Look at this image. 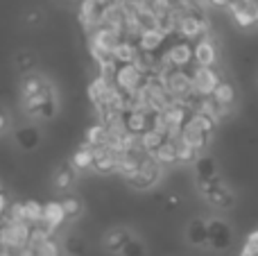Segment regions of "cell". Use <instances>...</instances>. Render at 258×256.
<instances>
[{"instance_id":"24","label":"cell","mask_w":258,"mask_h":256,"mask_svg":"<svg viewBox=\"0 0 258 256\" xmlns=\"http://www.w3.org/2000/svg\"><path fill=\"white\" fill-rule=\"evenodd\" d=\"M152 157H154V161L161 163L163 168L165 166H174V163H177V154H174V141L172 139H165L163 145H161V148L156 150Z\"/></svg>"},{"instance_id":"14","label":"cell","mask_w":258,"mask_h":256,"mask_svg":"<svg viewBox=\"0 0 258 256\" xmlns=\"http://www.w3.org/2000/svg\"><path fill=\"white\" fill-rule=\"evenodd\" d=\"M80 23L82 27L86 30V34L89 32H93L95 27H100V21H102V7H100L95 0H82L80 5Z\"/></svg>"},{"instance_id":"41","label":"cell","mask_w":258,"mask_h":256,"mask_svg":"<svg viewBox=\"0 0 258 256\" xmlns=\"http://www.w3.org/2000/svg\"><path fill=\"white\" fill-rule=\"evenodd\" d=\"M0 190H3V184H0Z\"/></svg>"},{"instance_id":"30","label":"cell","mask_w":258,"mask_h":256,"mask_svg":"<svg viewBox=\"0 0 258 256\" xmlns=\"http://www.w3.org/2000/svg\"><path fill=\"white\" fill-rule=\"evenodd\" d=\"M118 254L120 256H147V247L141 238H129Z\"/></svg>"},{"instance_id":"8","label":"cell","mask_w":258,"mask_h":256,"mask_svg":"<svg viewBox=\"0 0 258 256\" xmlns=\"http://www.w3.org/2000/svg\"><path fill=\"white\" fill-rule=\"evenodd\" d=\"M229 14L236 21V25L240 27H254L258 25V5L256 3H247V0H233L229 5Z\"/></svg>"},{"instance_id":"11","label":"cell","mask_w":258,"mask_h":256,"mask_svg":"<svg viewBox=\"0 0 258 256\" xmlns=\"http://www.w3.org/2000/svg\"><path fill=\"white\" fill-rule=\"evenodd\" d=\"M188 116H190V111H188V109H183V107H179V104H172L170 109L161 111L165 132H168V139H177L179 132H181V127H183V122L188 120Z\"/></svg>"},{"instance_id":"10","label":"cell","mask_w":258,"mask_h":256,"mask_svg":"<svg viewBox=\"0 0 258 256\" xmlns=\"http://www.w3.org/2000/svg\"><path fill=\"white\" fill-rule=\"evenodd\" d=\"M156 111H122V125H125L127 134L141 136L143 132L152 130V120H154Z\"/></svg>"},{"instance_id":"12","label":"cell","mask_w":258,"mask_h":256,"mask_svg":"<svg viewBox=\"0 0 258 256\" xmlns=\"http://www.w3.org/2000/svg\"><path fill=\"white\" fill-rule=\"evenodd\" d=\"M116 163H118V152L111 148H93V170L98 175H113L116 172Z\"/></svg>"},{"instance_id":"6","label":"cell","mask_w":258,"mask_h":256,"mask_svg":"<svg viewBox=\"0 0 258 256\" xmlns=\"http://www.w3.org/2000/svg\"><path fill=\"white\" fill-rule=\"evenodd\" d=\"M147 82V75L141 73L134 63H118L116 75H113V84L122 93H134V91L143 89Z\"/></svg>"},{"instance_id":"25","label":"cell","mask_w":258,"mask_h":256,"mask_svg":"<svg viewBox=\"0 0 258 256\" xmlns=\"http://www.w3.org/2000/svg\"><path fill=\"white\" fill-rule=\"evenodd\" d=\"M41 216H43V204L41 202H36V200H25V202H23V220L30 227L39 225Z\"/></svg>"},{"instance_id":"38","label":"cell","mask_w":258,"mask_h":256,"mask_svg":"<svg viewBox=\"0 0 258 256\" xmlns=\"http://www.w3.org/2000/svg\"><path fill=\"white\" fill-rule=\"evenodd\" d=\"M5 127H7V118H5V113H0V132H5Z\"/></svg>"},{"instance_id":"18","label":"cell","mask_w":258,"mask_h":256,"mask_svg":"<svg viewBox=\"0 0 258 256\" xmlns=\"http://www.w3.org/2000/svg\"><path fill=\"white\" fill-rule=\"evenodd\" d=\"M186 240L192 247H206L209 234H206V218H192L186 225Z\"/></svg>"},{"instance_id":"5","label":"cell","mask_w":258,"mask_h":256,"mask_svg":"<svg viewBox=\"0 0 258 256\" xmlns=\"http://www.w3.org/2000/svg\"><path fill=\"white\" fill-rule=\"evenodd\" d=\"M206 234H209V247L213 252H227L233 245V229L220 218H211L206 220Z\"/></svg>"},{"instance_id":"7","label":"cell","mask_w":258,"mask_h":256,"mask_svg":"<svg viewBox=\"0 0 258 256\" xmlns=\"http://www.w3.org/2000/svg\"><path fill=\"white\" fill-rule=\"evenodd\" d=\"M161 54H165V59L170 61L172 68H181V71H188V66L192 63V43L190 41L177 39L172 43L165 41V45L159 50Z\"/></svg>"},{"instance_id":"1","label":"cell","mask_w":258,"mask_h":256,"mask_svg":"<svg viewBox=\"0 0 258 256\" xmlns=\"http://www.w3.org/2000/svg\"><path fill=\"white\" fill-rule=\"evenodd\" d=\"M197 190H200V195L206 200V204L218 209V211H229V209L236 207V195L224 184L220 175L211 177V179H206V181H197Z\"/></svg>"},{"instance_id":"31","label":"cell","mask_w":258,"mask_h":256,"mask_svg":"<svg viewBox=\"0 0 258 256\" xmlns=\"http://www.w3.org/2000/svg\"><path fill=\"white\" fill-rule=\"evenodd\" d=\"M63 247H66V254H71V256H84V252H86L84 238H82V236H77V234L68 236L66 243H63Z\"/></svg>"},{"instance_id":"27","label":"cell","mask_w":258,"mask_h":256,"mask_svg":"<svg viewBox=\"0 0 258 256\" xmlns=\"http://www.w3.org/2000/svg\"><path fill=\"white\" fill-rule=\"evenodd\" d=\"M174 141V154H177V163H195V159L200 157V152H195V150L190 148V145H186L181 139H172Z\"/></svg>"},{"instance_id":"37","label":"cell","mask_w":258,"mask_h":256,"mask_svg":"<svg viewBox=\"0 0 258 256\" xmlns=\"http://www.w3.org/2000/svg\"><path fill=\"white\" fill-rule=\"evenodd\" d=\"M14 256H36V252L34 249H30V247H23V249H18Z\"/></svg>"},{"instance_id":"26","label":"cell","mask_w":258,"mask_h":256,"mask_svg":"<svg viewBox=\"0 0 258 256\" xmlns=\"http://www.w3.org/2000/svg\"><path fill=\"white\" fill-rule=\"evenodd\" d=\"M16 141L23 150H34L39 145V132L34 127H21L16 132Z\"/></svg>"},{"instance_id":"36","label":"cell","mask_w":258,"mask_h":256,"mask_svg":"<svg viewBox=\"0 0 258 256\" xmlns=\"http://www.w3.org/2000/svg\"><path fill=\"white\" fill-rule=\"evenodd\" d=\"M233 0H209V5L211 7H229Z\"/></svg>"},{"instance_id":"23","label":"cell","mask_w":258,"mask_h":256,"mask_svg":"<svg viewBox=\"0 0 258 256\" xmlns=\"http://www.w3.org/2000/svg\"><path fill=\"white\" fill-rule=\"evenodd\" d=\"M168 139V136H163V134H159V132H154V130H147V132H143L141 136H138V143H141V148H143V152L145 154H154L156 150L163 145V141Z\"/></svg>"},{"instance_id":"39","label":"cell","mask_w":258,"mask_h":256,"mask_svg":"<svg viewBox=\"0 0 258 256\" xmlns=\"http://www.w3.org/2000/svg\"><path fill=\"white\" fill-rule=\"evenodd\" d=\"M95 3H98V5H100V7H107V5L116 3V0H95Z\"/></svg>"},{"instance_id":"35","label":"cell","mask_w":258,"mask_h":256,"mask_svg":"<svg viewBox=\"0 0 258 256\" xmlns=\"http://www.w3.org/2000/svg\"><path fill=\"white\" fill-rule=\"evenodd\" d=\"M7 207H9V200H7V195L0 190V220H3V216L7 213Z\"/></svg>"},{"instance_id":"16","label":"cell","mask_w":258,"mask_h":256,"mask_svg":"<svg viewBox=\"0 0 258 256\" xmlns=\"http://www.w3.org/2000/svg\"><path fill=\"white\" fill-rule=\"evenodd\" d=\"M63 222H66V216H63L61 204L54 202V200L52 202H48V204H43V216H41L39 225H43L50 234H54L59 227H63Z\"/></svg>"},{"instance_id":"21","label":"cell","mask_w":258,"mask_h":256,"mask_svg":"<svg viewBox=\"0 0 258 256\" xmlns=\"http://www.w3.org/2000/svg\"><path fill=\"white\" fill-rule=\"evenodd\" d=\"M138 52H141V50H138L136 41L120 39V43H118L116 50H113V61L116 63H134Z\"/></svg>"},{"instance_id":"4","label":"cell","mask_w":258,"mask_h":256,"mask_svg":"<svg viewBox=\"0 0 258 256\" xmlns=\"http://www.w3.org/2000/svg\"><path fill=\"white\" fill-rule=\"evenodd\" d=\"M188 73H190V86H192V95H195V98H211V93H213L215 86L222 80L215 68L195 66Z\"/></svg>"},{"instance_id":"33","label":"cell","mask_w":258,"mask_h":256,"mask_svg":"<svg viewBox=\"0 0 258 256\" xmlns=\"http://www.w3.org/2000/svg\"><path fill=\"white\" fill-rule=\"evenodd\" d=\"M238 256H258V229H254L249 236H247L245 245H242V249Z\"/></svg>"},{"instance_id":"22","label":"cell","mask_w":258,"mask_h":256,"mask_svg":"<svg viewBox=\"0 0 258 256\" xmlns=\"http://www.w3.org/2000/svg\"><path fill=\"white\" fill-rule=\"evenodd\" d=\"M215 175H218V163H215V159L206 157V154H200V157L195 159V179L206 181Z\"/></svg>"},{"instance_id":"9","label":"cell","mask_w":258,"mask_h":256,"mask_svg":"<svg viewBox=\"0 0 258 256\" xmlns=\"http://www.w3.org/2000/svg\"><path fill=\"white\" fill-rule=\"evenodd\" d=\"M192 63L204 68H215V63H218V48H215L213 39L204 36V39H200L192 45Z\"/></svg>"},{"instance_id":"19","label":"cell","mask_w":258,"mask_h":256,"mask_svg":"<svg viewBox=\"0 0 258 256\" xmlns=\"http://www.w3.org/2000/svg\"><path fill=\"white\" fill-rule=\"evenodd\" d=\"M236 86L231 84L229 80H220V84L215 86V91L211 93V100H213V104H218V107H233L236 104Z\"/></svg>"},{"instance_id":"17","label":"cell","mask_w":258,"mask_h":256,"mask_svg":"<svg viewBox=\"0 0 258 256\" xmlns=\"http://www.w3.org/2000/svg\"><path fill=\"white\" fill-rule=\"evenodd\" d=\"M129 238H132V234H129L127 227H111V229L102 236V247L107 249L109 254H118Z\"/></svg>"},{"instance_id":"3","label":"cell","mask_w":258,"mask_h":256,"mask_svg":"<svg viewBox=\"0 0 258 256\" xmlns=\"http://www.w3.org/2000/svg\"><path fill=\"white\" fill-rule=\"evenodd\" d=\"M161 179H163V166L156 163L154 157L145 154V157L141 159V163H138V170L129 177L127 184L136 190H150V188H154Z\"/></svg>"},{"instance_id":"34","label":"cell","mask_w":258,"mask_h":256,"mask_svg":"<svg viewBox=\"0 0 258 256\" xmlns=\"http://www.w3.org/2000/svg\"><path fill=\"white\" fill-rule=\"evenodd\" d=\"M36 256H61V247L54 238H48L39 249H34Z\"/></svg>"},{"instance_id":"28","label":"cell","mask_w":258,"mask_h":256,"mask_svg":"<svg viewBox=\"0 0 258 256\" xmlns=\"http://www.w3.org/2000/svg\"><path fill=\"white\" fill-rule=\"evenodd\" d=\"M190 120L195 122L197 127H200L204 134H213L215 132V127H218V122H215V118L213 116H209V113H202V111H192L190 113Z\"/></svg>"},{"instance_id":"32","label":"cell","mask_w":258,"mask_h":256,"mask_svg":"<svg viewBox=\"0 0 258 256\" xmlns=\"http://www.w3.org/2000/svg\"><path fill=\"white\" fill-rule=\"evenodd\" d=\"M59 204H61V209H63L66 220H68V218H77L82 213V202L77 198H66L63 202H59Z\"/></svg>"},{"instance_id":"20","label":"cell","mask_w":258,"mask_h":256,"mask_svg":"<svg viewBox=\"0 0 258 256\" xmlns=\"http://www.w3.org/2000/svg\"><path fill=\"white\" fill-rule=\"evenodd\" d=\"M71 168L73 170H91L93 168V148L86 143H82L80 148L73 152V159H71Z\"/></svg>"},{"instance_id":"2","label":"cell","mask_w":258,"mask_h":256,"mask_svg":"<svg viewBox=\"0 0 258 256\" xmlns=\"http://www.w3.org/2000/svg\"><path fill=\"white\" fill-rule=\"evenodd\" d=\"M120 32L111 30V27H95L93 32H89V52L93 57L95 63H102L113 59V50L120 43Z\"/></svg>"},{"instance_id":"15","label":"cell","mask_w":258,"mask_h":256,"mask_svg":"<svg viewBox=\"0 0 258 256\" xmlns=\"http://www.w3.org/2000/svg\"><path fill=\"white\" fill-rule=\"evenodd\" d=\"M165 41H168V36H165L161 30H156V27H147V30L141 32L136 45H138L141 52H159V50L165 45Z\"/></svg>"},{"instance_id":"40","label":"cell","mask_w":258,"mask_h":256,"mask_svg":"<svg viewBox=\"0 0 258 256\" xmlns=\"http://www.w3.org/2000/svg\"><path fill=\"white\" fill-rule=\"evenodd\" d=\"M161 3H172V0H161Z\"/></svg>"},{"instance_id":"29","label":"cell","mask_w":258,"mask_h":256,"mask_svg":"<svg viewBox=\"0 0 258 256\" xmlns=\"http://www.w3.org/2000/svg\"><path fill=\"white\" fill-rule=\"evenodd\" d=\"M73 181H75V170H73L71 166H63L54 172V188L66 190L73 186Z\"/></svg>"},{"instance_id":"13","label":"cell","mask_w":258,"mask_h":256,"mask_svg":"<svg viewBox=\"0 0 258 256\" xmlns=\"http://www.w3.org/2000/svg\"><path fill=\"white\" fill-rule=\"evenodd\" d=\"M179 139H181L186 145H190L195 152H202V150L209 145V139H211V136L204 134V132H202L200 127H197L195 122L190 120V116H188V120L183 122L181 132H179Z\"/></svg>"}]
</instances>
